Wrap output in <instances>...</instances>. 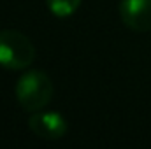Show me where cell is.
I'll use <instances>...</instances> for the list:
<instances>
[{
	"label": "cell",
	"instance_id": "4",
	"mask_svg": "<svg viewBox=\"0 0 151 149\" xmlns=\"http://www.w3.org/2000/svg\"><path fill=\"white\" fill-rule=\"evenodd\" d=\"M119 16L127 28L151 32V0H121Z\"/></svg>",
	"mask_w": 151,
	"mask_h": 149
},
{
	"label": "cell",
	"instance_id": "1",
	"mask_svg": "<svg viewBox=\"0 0 151 149\" xmlns=\"http://www.w3.org/2000/svg\"><path fill=\"white\" fill-rule=\"evenodd\" d=\"M18 104L27 112L42 111L53 97V82L47 74L40 70H30L19 77L14 88Z\"/></svg>",
	"mask_w": 151,
	"mask_h": 149
},
{
	"label": "cell",
	"instance_id": "5",
	"mask_svg": "<svg viewBox=\"0 0 151 149\" xmlns=\"http://www.w3.org/2000/svg\"><path fill=\"white\" fill-rule=\"evenodd\" d=\"M46 4L56 18H69L77 11L81 0H46Z\"/></svg>",
	"mask_w": 151,
	"mask_h": 149
},
{
	"label": "cell",
	"instance_id": "2",
	"mask_svg": "<svg viewBox=\"0 0 151 149\" xmlns=\"http://www.w3.org/2000/svg\"><path fill=\"white\" fill-rule=\"evenodd\" d=\"M35 60V47L32 40L21 32H0V65L11 70H21Z\"/></svg>",
	"mask_w": 151,
	"mask_h": 149
},
{
	"label": "cell",
	"instance_id": "3",
	"mask_svg": "<svg viewBox=\"0 0 151 149\" xmlns=\"http://www.w3.org/2000/svg\"><path fill=\"white\" fill-rule=\"evenodd\" d=\"M28 128L40 139L58 140L67 133V121L58 112H32L28 119Z\"/></svg>",
	"mask_w": 151,
	"mask_h": 149
}]
</instances>
